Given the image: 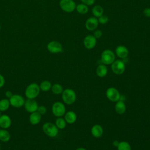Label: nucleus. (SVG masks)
Here are the masks:
<instances>
[{
  "instance_id": "obj_1",
  "label": "nucleus",
  "mask_w": 150,
  "mask_h": 150,
  "mask_svg": "<svg viewBox=\"0 0 150 150\" xmlns=\"http://www.w3.org/2000/svg\"><path fill=\"white\" fill-rule=\"evenodd\" d=\"M40 91L39 85L36 83L29 84L25 88V95L28 99H35Z\"/></svg>"
},
{
  "instance_id": "obj_2",
  "label": "nucleus",
  "mask_w": 150,
  "mask_h": 150,
  "mask_svg": "<svg viewBox=\"0 0 150 150\" xmlns=\"http://www.w3.org/2000/svg\"><path fill=\"white\" fill-rule=\"evenodd\" d=\"M62 98L66 104H73L76 100V92L71 88H66L62 93Z\"/></svg>"
},
{
  "instance_id": "obj_3",
  "label": "nucleus",
  "mask_w": 150,
  "mask_h": 150,
  "mask_svg": "<svg viewBox=\"0 0 150 150\" xmlns=\"http://www.w3.org/2000/svg\"><path fill=\"white\" fill-rule=\"evenodd\" d=\"M42 131L47 136L51 138L56 137L59 132V129L56 125L50 122H47L43 124Z\"/></svg>"
},
{
  "instance_id": "obj_4",
  "label": "nucleus",
  "mask_w": 150,
  "mask_h": 150,
  "mask_svg": "<svg viewBox=\"0 0 150 150\" xmlns=\"http://www.w3.org/2000/svg\"><path fill=\"white\" fill-rule=\"evenodd\" d=\"M115 59V56L114 52L110 49L104 50L101 54V61L103 64L105 65L111 64Z\"/></svg>"
},
{
  "instance_id": "obj_5",
  "label": "nucleus",
  "mask_w": 150,
  "mask_h": 150,
  "mask_svg": "<svg viewBox=\"0 0 150 150\" xmlns=\"http://www.w3.org/2000/svg\"><path fill=\"white\" fill-rule=\"evenodd\" d=\"M52 111L54 116L62 117L66 113V107L63 103L56 101L52 106Z\"/></svg>"
},
{
  "instance_id": "obj_6",
  "label": "nucleus",
  "mask_w": 150,
  "mask_h": 150,
  "mask_svg": "<svg viewBox=\"0 0 150 150\" xmlns=\"http://www.w3.org/2000/svg\"><path fill=\"white\" fill-rule=\"evenodd\" d=\"M59 6L64 12L71 13L76 9V4L73 0H60Z\"/></svg>"
},
{
  "instance_id": "obj_7",
  "label": "nucleus",
  "mask_w": 150,
  "mask_h": 150,
  "mask_svg": "<svg viewBox=\"0 0 150 150\" xmlns=\"http://www.w3.org/2000/svg\"><path fill=\"white\" fill-rule=\"evenodd\" d=\"M11 106L14 108H21L24 105L25 100L23 97L20 94H15L9 99Z\"/></svg>"
},
{
  "instance_id": "obj_8",
  "label": "nucleus",
  "mask_w": 150,
  "mask_h": 150,
  "mask_svg": "<svg viewBox=\"0 0 150 150\" xmlns=\"http://www.w3.org/2000/svg\"><path fill=\"white\" fill-rule=\"evenodd\" d=\"M111 70L115 74L120 75L123 74L125 70V63L121 60H115L111 64Z\"/></svg>"
},
{
  "instance_id": "obj_9",
  "label": "nucleus",
  "mask_w": 150,
  "mask_h": 150,
  "mask_svg": "<svg viewBox=\"0 0 150 150\" xmlns=\"http://www.w3.org/2000/svg\"><path fill=\"white\" fill-rule=\"evenodd\" d=\"M105 96L107 98L112 102H117L120 100L121 95L118 90L112 87L108 88L105 91Z\"/></svg>"
},
{
  "instance_id": "obj_10",
  "label": "nucleus",
  "mask_w": 150,
  "mask_h": 150,
  "mask_svg": "<svg viewBox=\"0 0 150 150\" xmlns=\"http://www.w3.org/2000/svg\"><path fill=\"white\" fill-rule=\"evenodd\" d=\"M47 50L51 53H59L63 51V46L60 42L56 40L49 42L46 46Z\"/></svg>"
},
{
  "instance_id": "obj_11",
  "label": "nucleus",
  "mask_w": 150,
  "mask_h": 150,
  "mask_svg": "<svg viewBox=\"0 0 150 150\" xmlns=\"http://www.w3.org/2000/svg\"><path fill=\"white\" fill-rule=\"evenodd\" d=\"M38 104L35 99H28L25 100L23 107L25 110L29 113L37 111L38 108Z\"/></svg>"
},
{
  "instance_id": "obj_12",
  "label": "nucleus",
  "mask_w": 150,
  "mask_h": 150,
  "mask_svg": "<svg viewBox=\"0 0 150 150\" xmlns=\"http://www.w3.org/2000/svg\"><path fill=\"white\" fill-rule=\"evenodd\" d=\"M97 44V39L93 35H88L84 38L83 45L87 49H93Z\"/></svg>"
},
{
  "instance_id": "obj_13",
  "label": "nucleus",
  "mask_w": 150,
  "mask_h": 150,
  "mask_svg": "<svg viewBox=\"0 0 150 150\" xmlns=\"http://www.w3.org/2000/svg\"><path fill=\"white\" fill-rule=\"evenodd\" d=\"M98 24L99 23L97 18L94 16L90 17L85 22V27L87 30L89 31H93L97 29Z\"/></svg>"
},
{
  "instance_id": "obj_14",
  "label": "nucleus",
  "mask_w": 150,
  "mask_h": 150,
  "mask_svg": "<svg viewBox=\"0 0 150 150\" xmlns=\"http://www.w3.org/2000/svg\"><path fill=\"white\" fill-rule=\"evenodd\" d=\"M12 124L11 117L6 114H2L0 116V127L2 129L9 128Z\"/></svg>"
},
{
  "instance_id": "obj_15",
  "label": "nucleus",
  "mask_w": 150,
  "mask_h": 150,
  "mask_svg": "<svg viewBox=\"0 0 150 150\" xmlns=\"http://www.w3.org/2000/svg\"><path fill=\"white\" fill-rule=\"evenodd\" d=\"M128 53V50L125 46L119 45L115 49V54L120 59L127 58Z\"/></svg>"
},
{
  "instance_id": "obj_16",
  "label": "nucleus",
  "mask_w": 150,
  "mask_h": 150,
  "mask_svg": "<svg viewBox=\"0 0 150 150\" xmlns=\"http://www.w3.org/2000/svg\"><path fill=\"white\" fill-rule=\"evenodd\" d=\"M42 118V115L37 111L30 113L29 117V122L33 125H36L40 123Z\"/></svg>"
},
{
  "instance_id": "obj_17",
  "label": "nucleus",
  "mask_w": 150,
  "mask_h": 150,
  "mask_svg": "<svg viewBox=\"0 0 150 150\" xmlns=\"http://www.w3.org/2000/svg\"><path fill=\"white\" fill-rule=\"evenodd\" d=\"M103 128L99 124L94 125L91 129V134L95 138H99L103 134Z\"/></svg>"
},
{
  "instance_id": "obj_18",
  "label": "nucleus",
  "mask_w": 150,
  "mask_h": 150,
  "mask_svg": "<svg viewBox=\"0 0 150 150\" xmlns=\"http://www.w3.org/2000/svg\"><path fill=\"white\" fill-rule=\"evenodd\" d=\"M64 120L67 123L72 124L74 123L77 120V115L75 112L73 111H69L64 115Z\"/></svg>"
},
{
  "instance_id": "obj_19",
  "label": "nucleus",
  "mask_w": 150,
  "mask_h": 150,
  "mask_svg": "<svg viewBox=\"0 0 150 150\" xmlns=\"http://www.w3.org/2000/svg\"><path fill=\"white\" fill-rule=\"evenodd\" d=\"M96 74L99 77H105L108 73V69L105 64H100L96 68Z\"/></svg>"
},
{
  "instance_id": "obj_20",
  "label": "nucleus",
  "mask_w": 150,
  "mask_h": 150,
  "mask_svg": "<svg viewBox=\"0 0 150 150\" xmlns=\"http://www.w3.org/2000/svg\"><path fill=\"white\" fill-rule=\"evenodd\" d=\"M115 103H116L114 107L115 112L120 115L123 114L126 111V105L125 103L120 100Z\"/></svg>"
},
{
  "instance_id": "obj_21",
  "label": "nucleus",
  "mask_w": 150,
  "mask_h": 150,
  "mask_svg": "<svg viewBox=\"0 0 150 150\" xmlns=\"http://www.w3.org/2000/svg\"><path fill=\"white\" fill-rule=\"evenodd\" d=\"M11 139V134L6 129H0V141L6 142Z\"/></svg>"
},
{
  "instance_id": "obj_22",
  "label": "nucleus",
  "mask_w": 150,
  "mask_h": 150,
  "mask_svg": "<svg viewBox=\"0 0 150 150\" xmlns=\"http://www.w3.org/2000/svg\"><path fill=\"white\" fill-rule=\"evenodd\" d=\"M92 13L94 17L99 18L104 13V9L100 5H96L92 9Z\"/></svg>"
},
{
  "instance_id": "obj_23",
  "label": "nucleus",
  "mask_w": 150,
  "mask_h": 150,
  "mask_svg": "<svg viewBox=\"0 0 150 150\" xmlns=\"http://www.w3.org/2000/svg\"><path fill=\"white\" fill-rule=\"evenodd\" d=\"M11 106L9 100L8 98H2L0 100V111L1 112L6 111Z\"/></svg>"
},
{
  "instance_id": "obj_24",
  "label": "nucleus",
  "mask_w": 150,
  "mask_h": 150,
  "mask_svg": "<svg viewBox=\"0 0 150 150\" xmlns=\"http://www.w3.org/2000/svg\"><path fill=\"white\" fill-rule=\"evenodd\" d=\"M39 87L40 89V91H44V92H47L51 90L52 87V84L50 81L48 80H43L42 81L40 84H39Z\"/></svg>"
},
{
  "instance_id": "obj_25",
  "label": "nucleus",
  "mask_w": 150,
  "mask_h": 150,
  "mask_svg": "<svg viewBox=\"0 0 150 150\" xmlns=\"http://www.w3.org/2000/svg\"><path fill=\"white\" fill-rule=\"evenodd\" d=\"M76 10L81 15H84L88 12V7L87 5L81 3V4L76 5Z\"/></svg>"
},
{
  "instance_id": "obj_26",
  "label": "nucleus",
  "mask_w": 150,
  "mask_h": 150,
  "mask_svg": "<svg viewBox=\"0 0 150 150\" xmlns=\"http://www.w3.org/2000/svg\"><path fill=\"white\" fill-rule=\"evenodd\" d=\"M66 121H65L64 118L62 117H57L55 121L54 124L59 129H63L66 127Z\"/></svg>"
},
{
  "instance_id": "obj_27",
  "label": "nucleus",
  "mask_w": 150,
  "mask_h": 150,
  "mask_svg": "<svg viewBox=\"0 0 150 150\" xmlns=\"http://www.w3.org/2000/svg\"><path fill=\"white\" fill-rule=\"evenodd\" d=\"M52 92L54 94H60L62 93L63 91V88L62 86L59 83H55L53 85H52L51 87Z\"/></svg>"
},
{
  "instance_id": "obj_28",
  "label": "nucleus",
  "mask_w": 150,
  "mask_h": 150,
  "mask_svg": "<svg viewBox=\"0 0 150 150\" xmlns=\"http://www.w3.org/2000/svg\"><path fill=\"white\" fill-rule=\"evenodd\" d=\"M117 150H131V145L127 141H121L117 146Z\"/></svg>"
},
{
  "instance_id": "obj_29",
  "label": "nucleus",
  "mask_w": 150,
  "mask_h": 150,
  "mask_svg": "<svg viewBox=\"0 0 150 150\" xmlns=\"http://www.w3.org/2000/svg\"><path fill=\"white\" fill-rule=\"evenodd\" d=\"M98 21L99 23L101 25H105L108 22V18L107 15H103L99 18H98Z\"/></svg>"
},
{
  "instance_id": "obj_30",
  "label": "nucleus",
  "mask_w": 150,
  "mask_h": 150,
  "mask_svg": "<svg viewBox=\"0 0 150 150\" xmlns=\"http://www.w3.org/2000/svg\"><path fill=\"white\" fill-rule=\"evenodd\" d=\"M37 112H38L41 115H45L47 112V108L45 105H40L38 106Z\"/></svg>"
},
{
  "instance_id": "obj_31",
  "label": "nucleus",
  "mask_w": 150,
  "mask_h": 150,
  "mask_svg": "<svg viewBox=\"0 0 150 150\" xmlns=\"http://www.w3.org/2000/svg\"><path fill=\"white\" fill-rule=\"evenodd\" d=\"M96 39H99L100 38L102 35H103V32L101 30H98V29H96L94 31V33H93V35Z\"/></svg>"
},
{
  "instance_id": "obj_32",
  "label": "nucleus",
  "mask_w": 150,
  "mask_h": 150,
  "mask_svg": "<svg viewBox=\"0 0 150 150\" xmlns=\"http://www.w3.org/2000/svg\"><path fill=\"white\" fill-rule=\"evenodd\" d=\"M81 2L87 6H91L95 2V0H80Z\"/></svg>"
},
{
  "instance_id": "obj_33",
  "label": "nucleus",
  "mask_w": 150,
  "mask_h": 150,
  "mask_svg": "<svg viewBox=\"0 0 150 150\" xmlns=\"http://www.w3.org/2000/svg\"><path fill=\"white\" fill-rule=\"evenodd\" d=\"M143 14L146 17L150 18V8H145L143 11Z\"/></svg>"
},
{
  "instance_id": "obj_34",
  "label": "nucleus",
  "mask_w": 150,
  "mask_h": 150,
  "mask_svg": "<svg viewBox=\"0 0 150 150\" xmlns=\"http://www.w3.org/2000/svg\"><path fill=\"white\" fill-rule=\"evenodd\" d=\"M5 83V78L1 74H0V88H2L4 86Z\"/></svg>"
},
{
  "instance_id": "obj_35",
  "label": "nucleus",
  "mask_w": 150,
  "mask_h": 150,
  "mask_svg": "<svg viewBox=\"0 0 150 150\" xmlns=\"http://www.w3.org/2000/svg\"><path fill=\"white\" fill-rule=\"evenodd\" d=\"M13 94L12 93V92L10 90H7L5 93V95L6 98H8V99H9L13 96Z\"/></svg>"
},
{
  "instance_id": "obj_36",
  "label": "nucleus",
  "mask_w": 150,
  "mask_h": 150,
  "mask_svg": "<svg viewBox=\"0 0 150 150\" xmlns=\"http://www.w3.org/2000/svg\"><path fill=\"white\" fill-rule=\"evenodd\" d=\"M119 142H120V141H118V140H114V141L112 142V145H113V146H115V147H117V146H118V144H119Z\"/></svg>"
},
{
  "instance_id": "obj_37",
  "label": "nucleus",
  "mask_w": 150,
  "mask_h": 150,
  "mask_svg": "<svg viewBox=\"0 0 150 150\" xmlns=\"http://www.w3.org/2000/svg\"><path fill=\"white\" fill-rule=\"evenodd\" d=\"M76 150H87V149L83 147H79V148H77Z\"/></svg>"
},
{
  "instance_id": "obj_38",
  "label": "nucleus",
  "mask_w": 150,
  "mask_h": 150,
  "mask_svg": "<svg viewBox=\"0 0 150 150\" xmlns=\"http://www.w3.org/2000/svg\"><path fill=\"white\" fill-rule=\"evenodd\" d=\"M1 115H2V114H1V111H0V116H1Z\"/></svg>"
},
{
  "instance_id": "obj_39",
  "label": "nucleus",
  "mask_w": 150,
  "mask_h": 150,
  "mask_svg": "<svg viewBox=\"0 0 150 150\" xmlns=\"http://www.w3.org/2000/svg\"><path fill=\"white\" fill-rule=\"evenodd\" d=\"M1 24H0V30H1Z\"/></svg>"
},
{
  "instance_id": "obj_40",
  "label": "nucleus",
  "mask_w": 150,
  "mask_h": 150,
  "mask_svg": "<svg viewBox=\"0 0 150 150\" xmlns=\"http://www.w3.org/2000/svg\"><path fill=\"white\" fill-rule=\"evenodd\" d=\"M1 145H0V149H1Z\"/></svg>"
}]
</instances>
